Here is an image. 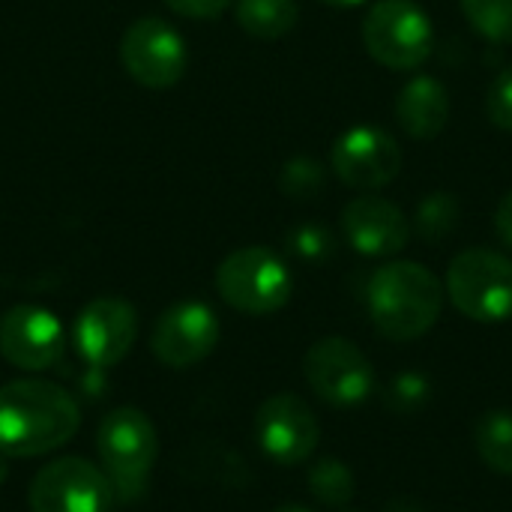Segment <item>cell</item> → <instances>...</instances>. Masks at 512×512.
<instances>
[{"instance_id":"7c38bea8","label":"cell","mask_w":512,"mask_h":512,"mask_svg":"<svg viewBox=\"0 0 512 512\" xmlns=\"http://www.w3.org/2000/svg\"><path fill=\"white\" fill-rule=\"evenodd\" d=\"M219 345V315L201 300L168 306L150 333L153 357L168 369H189L207 360Z\"/></svg>"},{"instance_id":"5b68a950","label":"cell","mask_w":512,"mask_h":512,"mask_svg":"<svg viewBox=\"0 0 512 512\" xmlns=\"http://www.w3.org/2000/svg\"><path fill=\"white\" fill-rule=\"evenodd\" d=\"M450 303L477 324L512 318V261L492 249H465L447 267Z\"/></svg>"},{"instance_id":"4fadbf2b","label":"cell","mask_w":512,"mask_h":512,"mask_svg":"<svg viewBox=\"0 0 512 512\" xmlns=\"http://www.w3.org/2000/svg\"><path fill=\"white\" fill-rule=\"evenodd\" d=\"M66 330L54 312L18 303L0 318V357L21 372H45L60 363Z\"/></svg>"},{"instance_id":"3957f363","label":"cell","mask_w":512,"mask_h":512,"mask_svg":"<svg viewBox=\"0 0 512 512\" xmlns=\"http://www.w3.org/2000/svg\"><path fill=\"white\" fill-rule=\"evenodd\" d=\"M99 465L111 480L114 501L135 504L147 498L150 471L159 459V435L138 408H114L96 426Z\"/></svg>"},{"instance_id":"836d02e7","label":"cell","mask_w":512,"mask_h":512,"mask_svg":"<svg viewBox=\"0 0 512 512\" xmlns=\"http://www.w3.org/2000/svg\"><path fill=\"white\" fill-rule=\"evenodd\" d=\"M345 512H360V510H345Z\"/></svg>"},{"instance_id":"484cf974","label":"cell","mask_w":512,"mask_h":512,"mask_svg":"<svg viewBox=\"0 0 512 512\" xmlns=\"http://www.w3.org/2000/svg\"><path fill=\"white\" fill-rule=\"evenodd\" d=\"M486 114H489L492 126L512 132V69H504L492 81L489 96H486Z\"/></svg>"},{"instance_id":"9a60e30c","label":"cell","mask_w":512,"mask_h":512,"mask_svg":"<svg viewBox=\"0 0 512 512\" xmlns=\"http://www.w3.org/2000/svg\"><path fill=\"white\" fill-rule=\"evenodd\" d=\"M342 234L366 258H393L411 243V222L399 204L369 192L345 204Z\"/></svg>"},{"instance_id":"d6986e66","label":"cell","mask_w":512,"mask_h":512,"mask_svg":"<svg viewBox=\"0 0 512 512\" xmlns=\"http://www.w3.org/2000/svg\"><path fill=\"white\" fill-rule=\"evenodd\" d=\"M459 219H462V204L453 192H444V189H435L429 192L426 198L417 201V210H414V231L420 234L423 243L429 246H438L444 240L453 237V231L459 228Z\"/></svg>"},{"instance_id":"30bf717a","label":"cell","mask_w":512,"mask_h":512,"mask_svg":"<svg viewBox=\"0 0 512 512\" xmlns=\"http://www.w3.org/2000/svg\"><path fill=\"white\" fill-rule=\"evenodd\" d=\"M255 438L264 456L282 468H294L312 459L321 441L315 411L297 393H276L258 405Z\"/></svg>"},{"instance_id":"5bb4252c","label":"cell","mask_w":512,"mask_h":512,"mask_svg":"<svg viewBox=\"0 0 512 512\" xmlns=\"http://www.w3.org/2000/svg\"><path fill=\"white\" fill-rule=\"evenodd\" d=\"M138 339V312L132 303L120 297H96L90 300L75 324H72V345L75 354L90 363L111 369L117 366Z\"/></svg>"},{"instance_id":"83f0119b","label":"cell","mask_w":512,"mask_h":512,"mask_svg":"<svg viewBox=\"0 0 512 512\" xmlns=\"http://www.w3.org/2000/svg\"><path fill=\"white\" fill-rule=\"evenodd\" d=\"M234 0H165L168 9H174L183 18H216L222 15Z\"/></svg>"},{"instance_id":"4316f807","label":"cell","mask_w":512,"mask_h":512,"mask_svg":"<svg viewBox=\"0 0 512 512\" xmlns=\"http://www.w3.org/2000/svg\"><path fill=\"white\" fill-rule=\"evenodd\" d=\"M69 378H72V384H75L78 399H81V402H90V405L102 402V399L108 396V390H111L108 369H102V366H90V363H84V366H81V369H75V375H69Z\"/></svg>"},{"instance_id":"7402d4cb","label":"cell","mask_w":512,"mask_h":512,"mask_svg":"<svg viewBox=\"0 0 512 512\" xmlns=\"http://www.w3.org/2000/svg\"><path fill=\"white\" fill-rule=\"evenodd\" d=\"M468 24L489 42H512V0H462Z\"/></svg>"},{"instance_id":"52a82bcc","label":"cell","mask_w":512,"mask_h":512,"mask_svg":"<svg viewBox=\"0 0 512 512\" xmlns=\"http://www.w3.org/2000/svg\"><path fill=\"white\" fill-rule=\"evenodd\" d=\"M309 390L333 408H357L375 393V366L351 339H318L303 357Z\"/></svg>"},{"instance_id":"d4e9b609","label":"cell","mask_w":512,"mask_h":512,"mask_svg":"<svg viewBox=\"0 0 512 512\" xmlns=\"http://www.w3.org/2000/svg\"><path fill=\"white\" fill-rule=\"evenodd\" d=\"M285 243H288V249H291L294 258L309 261V264L327 261L333 255V249H336V240H333L330 228L315 225V222H306V225L291 228L288 237H285Z\"/></svg>"},{"instance_id":"277c9868","label":"cell","mask_w":512,"mask_h":512,"mask_svg":"<svg viewBox=\"0 0 512 512\" xmlns=\"http://www.w3.org/2000/svg\"><path fill=\"white\" fill-rule=\"evenodd\" d=\"M216 291L243 315H273L291 300L294 279L273 249L246 246L216 267Z\"/></svg>"},{"instance_id":"d6a6232c","label":"cell","mask_w":512,"mask_h":512,"mask_svg":"<svg viewBox=\"0 0 512 512\" xmlns=\"http://www.w3.org/2000/svg\"><path fill=\"white\" fill-rule=\"evenodd\" d=\"M6 480H9V459L0 453V486H3Z\"/></svg>"},{"instance_id":"7a4b0ae2","label":"cell","mask_w":512,"mask_h":512,"mask_svg":"<svg viewBox=\"0 0 512 512\" xmlns=\"http://www.w3.org/2000/svg\"><path fill=\"white\" fill-rule=\"evenodd\" d=\"M366 306L384 339L414 342L438 324L444 309V285L417 261H387L369 279Z\"/></svg>"},{"instance_id":"ac0fdd59","label":"cell","mask_w":512,"mask_h":512,"mask_svg":"<svg viewBox=\"0 0 512 512\" xmlns=\"http://www.w3.org/2000/svg\"><path fill=\"white\" fill-rule=\"evenodd\" d=\"M300 18L297 0H237V24L255 39H279Z\"/></svg>"},{"instance_id":"44dd1931","label":"cell","mask_w":512,"mask_h":512,"mask_svg":"<svg viewBox=\"0 0 512 512\" xmlns=\"http://www.w3.org/2000/svg\"><path fill=\"white\" fill-rule=\"evenodd\" d=\"M306 483H309V492L318 504L330 507V510H342L351 504L354 492H357V480H354V471L336 459V456H327V459H318L309 474H306Z\"/></svg>"},{"instance_id":"ba28073f","label":"cell","mask_w":512,"mask_h":512,"mask_svg":"<svg viewBox=\"0 0 512 512\" xmlns=\"http://www.w3.org/2000/svg\"><path fill=\"white\" fill-rule=\"evenodd\" d=\"M30 512H111L114 489L102 465L63 456L36 471L27 489Z\"/></svg>"},{"instance_id":"8992f818","label":"cell","mask_w":512,"mask_h":512,"mask_svg":"<svg viewBox=\"0 0 512 512\" xmlns=\"http://www.w3.org/2000/svg\"><path fill=\"white\" fill-rule=\"evenodd\" d=\"M363 45L375 63L411 72L432 57L435 27L414 0H378L363 21Z\"/></svg>"},{"instance_id":"4dcf8cb0","label":"cell","mask_w":512,"mask_h":512,"mask_svg":"<svg viewBox=\"0 0 512 512\" xmlns=\"http://www.w3.org/2000/svg\"><path fill=\"white\" fill-rule=\"evenodd\" d=\"M327 6H339V9H351V6H363L366 0H321Z\"/></svg>"},{"instance_id":"f546056e","label":"cell","mask_w":512,"mask_h":512,"mask_svg":"<svg viewBox=\"0 0 512 512\" xmlns=\"http://www.w3.org/2000/svg\"><path fill=\"white\" fill-rule=\"evenodd\" d=\"M384 512H426V507H420L411 498H393V501H387Z\"/></svg>"},{"instance_id":"f1b7e54d","label":"cell","mask_w":512,"mask_h":512,"mask_svg":"<svg viewBox=\"0 0 512 512\" xmlns=\"http://www.w3.org/2000/svg\"><path fill=\"white\" fill-rule=\"evenodd\" d=\"M495 234L498 240L512 249V189L498 201V210H495Z\"/></svg>"},{"instance_id":"2e32d148","label":"cell","mask_w":512,"mask_h":512,"mask_svg":"<svg viewBox=\"0 0 512 512\" xmlns=\"http://www.w3.org/2000/svg\"><path fill=\"white\" fill-rule=\"evenodd\" d=\"M396 120L417 141L438 138L450 120L447 87L432 75H414L396 96Z\"/></svg>"},{"instance_id":"ffe728a7","label":"cell","mask_w":512,"mask_h":512,"mask_svg":"<svg viewBox=\"0 0 512 512\" xmlns=\"http://www.w3.org/2000/svg\"><path fill=\"white\" fill-rule=\"evenodd\" d=\"M474 447L495 474L512 477V411H486L474 426Z\"/></svg>"},{"instance_id":"cb8c5ba5","label":"cell","mask_w":512,"mask_h":512,"mask_svg":"<svg viewBox=\"0 0 512 512\" xmlns=\"http://www.w3.org/2000/svg\"><path fill=\"white\" fill-rule=\"evenodd\" d=\"M279 186L294 201H312V198H318L324 192L327 171L312 156H294V159L285 162V168L279 174Z\"/></svg>"},{"instance_id":"603a6c76","label":"cell","mask_w":512,"mask_h":512,"mask_svg":"<svg viewBox=\"0 0 512 512\" xmlns=\"http://www.w3.org/2000/svg\"><path fill=\"white\" fill-rule=\"evenodd\" d=\"M429 402H432V381L417 369L396 375L384 390V408L399 414V417H414Z\"/></svg>"},{"instance_id":"9c48e42d","label":"cell","mask_w":512,"mask_h":512,"mask_svg":"<svg viewBox=\"0 0 512 512\" xmlns=\"http://www.w3.org/2000/svg\"><path fill=\"white\" fill-rule=\"evenodd\" d=\"M120 63L132 81L150 90L177 84L186 72L189 54L183 36L162 18H138L123 30Z\"/></svg>"},{"instance_id":"e0dca14e","label":"cell","mask_w":512,"mask_h":512,"mask_svg":"<svg viewBox=\"0 0 512 512\" xmlns=\"http://www.w3.org/2000/svg\"><path fill=\"white\" fill-rule=\"evenodd\" d=\"M180 471L201 483L207 480L216 486H246L249 483L246 462L237 453L225 450L219 441L207 444V447H189L180 459Z\"/></svg>"},{"instance_id":"1f68e13d","label":"cell","mask_w":512,"mask_h":512,"mask_svg":"<svg viewBox=\"0 0 512 512\" xmlns=\"http://www.w3.org/2000/svg\"><path fill=\"white\" fill-rule=\"evenodd\" d=\"M273 512H315V510H309V507H303V504H282V507H276Z\"/></svg>"},{"instance_id":"6da1fadb","label":"cell","mask_w":512,"mask_h":512,"mask_svg":"<svg viewBox=\"0 0 512 512\" xmlns=\"http://www.w3.org/2000/svg\"><path fill=\"white\" fill-rule=\"evenodd\" d=\"M81 426L78 399L42 378H18L0 387V453L36 459L60 450Z\"/></svg>"},{"instance_id":"8fae6325","label":"cell","mask_w":512,"mask_h":512,"mask_svg":"<svg viewBox=\"0 0 512 512\" xmlns=\"http://www.w3.org/2000/svg\"><path fill=\"white\" fill-rule=\"evenodd\" d=\"M330 168L336 177L360 192H375L390 186L402 171V147L396 138L378 126L345 129L330 150Z\"/></svg>"}]
</instances>
